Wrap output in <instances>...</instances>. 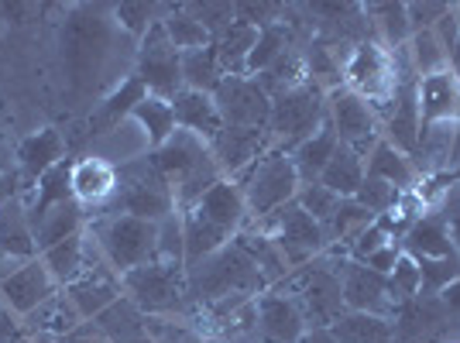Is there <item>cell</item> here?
Masks as SVG:
<instances>
[{
    "mask_svg": "<svg viewBox=\"0 0 460 343\" xmlns=\"http://www.w3.org/2000/svg\"><path fill=\"white\" fill-rule=\"evenodd\" d=\"M337 134H333V128H330V120H326L320 131L313 134L309 141H303L299 148H292V165H296V172H299V182L303 186H309V182H320V175H323L326 162L333 158V152H337Z\"/></svg>",
    "mask_w": 460,
    "mask_h": 343,
    "instance_id": "obj_34",
    "label": "cell"
},
{
    "mask_svg": "<svg viewBox=\"0 0 460 343\" xmlns=\"http://www.w3.org/2000/svg\"><path fill=\"white\" fill-rule=\"evenodd\" d=\"M137 120V128L145 131V137H148V145L155 148H162L169 137H172L179 128H175V110H172V100H162V96H145L141 103L135 107V114H131Z\"/></svg>",
    "mask_w": 460,
    "mask_h": 343,
    "instance_id": "obj_40",
    "label": "cell"
},
{
    "mask_svg": "<svg viewBox=\"0 0 460 343\" xmlns=\"http://www.w3.org/2000/svg\"><path fill=\"white\" fill-rule=\"evenodd\" d=\"M213 103L230 128H269L271 96L254 76H224Z\"/></svg>",
    "mask_w": 460,
    "mask_h": 343,
    "instance_id": "obj_13",
    "label": "cell"
},
{
    "mask_svg": "<svg viewBox=\"0 0 460 343\" xmlns=\"http://www.w3.org/2000/svg\"><path fill=\"white\" fill-rule=\"evenodd\" d=\"M388 286L395 292V299L399 305L409 303V299H416L422 292V282H420V261L416 258H409V254H399V261L395 268L388 271Z\"/></svg>",
    "mask_w": 460,
    "mask_h": 343,
    "instance_id": "obj_48",
    "label": "cell"
},
{
    "mask_svg": "<svg viewBox=\"0 0 460 343\" xmlns=\"http://www.w3.org/2000/svg\"><path fill=\"white\" fill-rule=\"evenodd\" d=\"M271 148H275V141H271L269 128H230V124H224L220 134L210 141L213 162H217L224 179H241Z\"/></svg>",
    "mask_w": 460,
    "mask_h": 343,
    "instance_id": "obj_16",
    "label": "cell"
},
{
    "mask_svg": "<svg viewBox=\"0 0 460 343\" xmlns=\"http://www.w3.org/2000/svg\"><path fill=\"white\" fill-rule=\"evenodd\" d=\"M186 282H190V299L196 312L227 303V299H258L269 292L258 265L237 241L224 244L199 265L186 268Z\"/></svg>",
    "mask_w": 460,
    "mask_h": 343,
    "instance_id": "obj_2",
    "label": "cell"
},
{
    "mask_svg": "<svg viewBox=\"0 0 460 343\" xmlns=\"http://www.w3.org/2000/svg\"><path fill=\"white\" fill-rule=\"evenodd\" d=\"M234 182L244 192L251 220H265L271 213H279L282 207H288V203L299 196V189H303L299 172L292 165V154L282 152V148L265 152L241 179H234Z\"/></svg>",
    "mask_w": 460,
    "mask_h": 343,
    "instance_id": "obj_7",
    "label": "cell"
},
{
    "mask_svg": "<svg viewBox=\"0 0 460 343\" xmlns=\"http://www.w3.org/2000/svg\"><path fill=\"white\" fill-rule=\"evenodd\" d=\"M365 172L367 179H382L388 186H395L399 192H409L420 186V172L412 165V158L402 154L395 145L388 141H378L365 158Z\"/></svg>",
    "mask_w": 460,
    "mask_h": 343,
    "instance_id": "obj_28",
    "label": "cell"
},
{
    "mask_svg": "<svg viewBox=\"0 0 460 343\" xmlns=\"http://www.w3.org/2000/svg\"><path fill=\"white\" fill-rule=\"evenodd\" d=\"M367 28H371V39L382 41L385 48H405L412 39V28H409V11L405 4L395 0H382V4H365Z\"/></svg>",
    "mask_w": 460,
    "mask_h": 343,
    "instance_id": "obj_31",
    "label": "cell"
},
{
    "mask_svg": "<svg viewBox=\"0 0 460 343\" xmlns=\"http://www.w3.org/2000/svg\"><path fill=\"white\" fill-rule=\"evenodd\" d=\"M258 41V28H251L244 21H234L220 39H213L217 58L224 66V76H248V56Z\"/></svg>",
    "mask_w": 460,
    "mask_h": 343,
    "instance_id": "obj_37",
    "label": "cell"
},
{
    "mask_svg": "<svg viewBox=\"0 0 460 343\" xmlns=\"http://www.w3.org/2000/svg\"><path fill=\"white\" fill-rule=\"evenodd\" d=\"M454 131L457 124H422L412 165L420 172V179L429 175H450V148H454Z\"/></svg>",
    "mask_w": 460,
    "mask_h": 343,
    "instance_id": "obj_26",
    "label": "cell"
},
{
    "mask_svg": "<svg viewBox=\"0 0 460 343\" xmlns=\"http://www.w3.org/2000/svg\"><path fill=\"white\" fill-rule=\"evenodd\" d=\"M422 124H457L460 120V86L450 73H437L416 83Z\"/></svg>",
    "mask_w": 460,
    "mask_h": 343,
    "instance_id": "obj_23",
    "label": "cell"
},
{
    "mask_svg": "<svg viewBox=\"0 0 460 343\" xmlns=\"http://www.w3.org/2000/svg\"><path fill=\"white\" fill-rule=\"evenodd\" d=\"M56 292L58 286L49 275V268L41 265V258H31V261H21L14 271H7L0 278V309L21 323L28 312H35Z\"/></svg>",
    "mask_w": 460,
    "mask_h": 343,
    "instance_id": "obj_14",
    "label": "cell"
},
{
    "mask_svg": "<svg viewBox=\"0 0 460 343\" xmlns=\"http://www.w3.org/2000/svg\"><path fill=\"white\" fill-rule=\"evenodd\" d=\"M79 323H83L79 309L73 305V299L66 295V288H58L56 295H49L35 312H28V316L21 320V333L31 337V340H62V337Z\"/></svg>",
    "mask_w": 460,
    "mask_h": 343,
    "instance_id": "obj_21",
    "label": "cell"
},
{
    "mask_svg": "<svg viewBox=\"0 0 460 343\" xmlns=\"http://www.w3.org/2000/svg\"><path fill=\"white\" fill-rule=\"evenodd\" d=\"M224 83V66L217 58V48H196V52H182V86L196 90V93H217V86Z\"/></svg>",
    "mask_w": 460,
    "mask_h": 343,
    "instance_id": "obj_42",
    "label": "cell"
},
{
    "mask_svg": "<svg viewBox=\"0 0 460 343\" xmlns=\"http://www.w3.org/2000/svg\"><path fill=\"white\" fill-rule=\"evenodd\" d=\"M460 278V258L457 254H447V258H426L420 261V282L422 292L420 295H440L450 282Z\"/></svg>",
    "mask_w": 460,
    "mask_h": 343,
    "instance_id": "obj_45",
    "label": "cell"
},
{
    "mask_svg": "<svg viewBox=\"0 0 460 343\" xmlns=\"http://www.w3.org/2000/svg\"><path fill=\"white\" fill-rule=\"evenodd\" d=\"M14 162H18V179L24 182V189H31L45 172L56 169L58 162H66V137L56 128H39L28 137H21Z\"/></svg>",
    "mask_w": 460,
    "mask_h": 343,
    "instance_id": "obj_19",
    "label": "cell"
},
{
    "mask_svg": "<svg viewBox=\"0 0 460 343\" xmlns=\"http://www.w3.org/2000/svg\"><path fill=\"white\" fill-rule=\"evenodd\" d=\"M299 343H337V337L330 333V326H309Z\"/></svg>",
    "mask_w": 460,
    "mask_h": 343,
    "instance_id": "obj_58",
    "label": "cell"
},
{
    "mask_svg": "<svg viewBox=\"0 0 460 343\" xmlns=\"http://www.w3.org/2000/svg\"><path fill=\"white\" fill-rule=\"evenodd\" d=\"M120 41H135L128 39L120 28L114 24L111 7H90V4H79L66 11L62 21V31H58V58H62V73L69 83V93L79 100H90L96 103L111 93L114 86H120L131 73H124V66L135 69V62H124V56L135 58V52H124Z\"/></svg>",
    "mask_w": 460,
    "mask_h": 343,
    "instance_id": "obj_1",
    "label": "cell"
},
{
    "mask_svg": "<svg viewBox=\"0 0 460 343\" xmlns=\"http://www.w3.org/2000/svg\"><path fill=\"white\" fill-rule=\"evenodd\" d=\"M93 323L111 337V343H131V340L148 337V316H145L128 295H120L114 305H107Z\"/></svg>",
    "mask_w": 460,
    "mask_h": 343,
    "instance_id": "obj_35",
    "label": "cell"
},
{
    "mask_svg": "<svg viewBox=\"0 0 460 343\" xmlns=\"http://www.w3.org/2000/svg\"><path fill=\"white\" fill-rule=\"evenodd\" d=\"M148 158H152V165L158 169V175L169 182V189L175 196V210L179 213H190L224 179L220 169H217V162H213L210 145L186 131H175Z\"/></svg>",
    "mask_w": 460,
    "mask_h": 343,
    "instance_id": "obj_3",
    "label": "cell"
},
{
    "mask_svg": "<svg viewBox=\"0 0 460 343\" xmlns=\"http://www.w3.org/2000/svg\"><path fill=\"white\" fill-rule=\"evenodd\" d=\"M172 110H175V128L192 134V137H199V141H207V145H210L213 137L220 134V128H224V117H220L210 93L182 90V93L172 100Z\"/></svg>",
    "mask_w": 460,
    "mask_h": 343,
    "instance_id": "obj_25",
    "label": "cell"
},
{
    "mask_svg": "<svg viewBox=\"0 0 460 343\" xmlns=\"http://www.w3.org/2000/svg\"><path fill=\"white\" fill-rule=\"evenodd\" d=\"M326 120L337 134V141L367 158V152L382 141V128H378V114L367 103L365 96L350 93L347 86H337L326 93Z\"/></svg>",
    "mask_w": 460,
    "mask_h": 343,
    "instance_id": "obj_11",
    "label": "cell"
},
{
    "mask_svg": "<svg viewBox=\"0 0 460 343\" xmlns=\"http://www.w3.org/2000/svg\"><path fill=\"white\" fill-rule=\"evenodd\" d=\"M190 11L192 18L210 31V39H220L230 24L237 21V4H190Z\"/></svg>",
    "mask_w": 460,
    "mask_h": 343,
    "instance_id": "obj_50",
    "label": "cell"
},
{
    "mask_svg": "<svg viewBox=\"0 0 460 343\" xmlns=\"http://www.w3.org/2000/svg\"><path fill=\"white\" fill-rule=\"evenodd\" d=\"M96 248L107 258V265L124 278L128 271L158 261V224L137 220L128 213H100L86 220Z\"/></svg>",
    "mask_w": 460,
    "mask_h": 343,
    "instance_id": "obj_5",
    "label": "cell"
},
{
    "mask_svg": "<svg viewBox=\"0 0 460 343\" xmlns=\"http://www.w3.org/2000/svg\"><path fill=\"white\" fill-rule=\"evenodd\" d=\"M326 124V90L316 83H299L286 93L271 96V117H269V134L275 148L292 152L303 141Z\"/></svg>",
    "mask_w": 460,
    "mask_h": 343,
    "instance_id": "obj_8",
    "label": "cell"
},
{
    "mask_svg": "<svg viewBox=\"0 0 460 343\" xmlns=\"http://www.w3.org/2000/svg\"><path fill=\"white\" fill-rule=\"evenodd\" d=\"M69 186H73V199L86 213L103 210L114 203L117 189H120V175L111 162L96 158V154H83L73 162V175H69Z\"/></svg>",
    "mask_w": 460,
    "mask_h": 343,
    "instance_id": "obj_17",
    "label": "cell"
},
{
    "mask_svg": "<svg viewBox=\"0 0 460 343\" xmlns=\"http://www.w3.org/2000/svg\"><path fill=\"white\" fill-rule=\"evenodd\" d=\"M402 254L409 258H416V261H426V258H447V254H454L450 248V233H447V224H443L440 210H426L409 227V233L402 237Z\"/></svg>",
    "mask_w": 460,
    "mask_h": 343,
    "instance_id": "obj_29",
    "label": "cell"
},
{
    "mask_svg": "<svg viewBox=\"0 0 460 343\" xmlns=\"http://www.w3.org/2000/svg\"><path fill=\"white\" fill-rule=\"evenodd\" d=\"M135 76L145 83V90L162 100H175L182 93V52L175 48L162 21L148 28V35L137 41L135 56Z\"/></svg>",
    "mask_w": 460,
    "mask_h": 343,
    "instance_id": "obj_10",
    "label": "cell"
},
{
    "mask_svg": "<svg viewBox=\"0 0 460 343\" xmlns=\"http://www.w3.org/2000/svg\"><path fill=\"white\" fill-rule=\"evenodd\" d=\"M399 254H402V248L392 241V244H385V248H378L375 254H367L361 265H367L371 271H378V275H388L392 268H395V261H399Z\"/></svg>",
    "mask_w": 460,
    "mask_h": 343,
    "instance_id": "obj_55",
    "label": "cell"
},
{
    "mask_svg": "<svg viewBox=\"0 0 460 343\" xmlns=\"http://www.w3.org/2000/svg\"><path fill=\"white\" fill-rule=\"evenodd\" d=\"M237 21H244L251 28H269L286 21V4H237Z\"/></svg>",
    "mask_w": 460,
    "mask_h": 343,
    "instance_id": "obj_52",
    "label": "cell"
},
{
    "mask_svg": "<svg viewBox=\"0 0 460 343\" xmlns=\"http://www.w3.org/2000/svg\"><path fill=\"white\" fill-rule=\"evenodd\" d=\"M296 203H299V207H303V210H306L316 224L330 227L333 213H337V207H341V196H333V192L326 189V186H320V182H309V186H303V189H299Z\"/></svg>",
    "mask_w": 460,
    "mask_h": 343,
    "instance_id": "obj_46",
    "label": "cell"
},
{
    "mask_svg": "<svg viewBox=\"0 0 460 343\" xmlns=\"http://www.w3.org/2000/svg\"><path fill=\"white\" fill-rule=\"evenodd\" d=\"M296 45H299V39H296V31H292L288 21H279V24L261 28V31H258V41H254V48H251V56H248V76H261L265 69H271V66L286 56L288 48H296Z\"/></svg>",
    "mask_w": 460,
    "mask_h": 343,
    "instance_id": "obj_39",
    "label": "cell"
},
{
    "mask_svg": "<svg viewBox=\"0 0 460 343\" xmlns=\"http://www.w3.org/2000/svg\"><path fill=\"white\" fill-rule=\"evenodd\" d=\"M405 11H409V28L416 35V31H433L437 21L450 11V4L447 0H412V4H405Z\"/></svg>",
    "mask_w": 460,
    "mask_h": 343,
    "instance_id": "obj_51",
    "label": "cell"
},
{
    "mask_svg": "<svg viewBox=\"0 0 460 343\" xmlns=\"http://www.w3.org/2000/svg\"><path fill=\"white\" fill-rule=\"evenodd\" d=\"M437 210H440L443 224H447V233H450V248H454V254L460 258V186H454V189L443 196V203Z\"/></svg>",
    "mask_w": 460,
    "mask_h": 343,
    "instance_id": "obj_53",
    "label": "cell"
},
{
    "mask_svg": "<svg viewBox=\"0 0 460 343\" xmlns=\"http://www.w3.org/2000/svg\"><path fill=\"white\" fill-rule=\"evenodd\" d=\"M124 295L148 316V320H192L196 309L190 299V282H186V265H169V261H152L120 278Z\"/></svg>",
    "mask_w": 460,
    "mask_h": 343,
    "instance_id": "obj_4",
    "label": "cell"
},
{
    "mask_svg": "<svg viewBox=\"0 0 460 343\" xmlns=\"http://www.w3.org/2000/svg\"><path fill=\"white\" fill-rule=\"evenodd\" d=\"M35 244H39V254L45 248H52L58 241H66V237H73V233H83L86 230V210L79 207L76 199H69V203H58L52 210L39 216L35 224Z\"/></svg>",
    "mask_w": 460,
    "mask_h": 343,
    "instance_id": "obj_32",
    "label": "cell"
},
{
    "mask_svg": "<svg viewBox=\"0 0 460 343\" xmlns=\"http://www.w3.org/2000/svg\"><path fill=\"white\" fill-rule=\"evenodd\" d=\"M341 258L330 248L326 254L313 258L309 265L292 268L279 292L292 295L309 326H330L344 312V292H341Z\"/></svg>",
    "mask_w": 460,
    "mask_h": 343,
    "instance_id": "obj_6",
    "label": "cell"
},
{
    "mask_svg": "<svg viewBox=\"0 0 460 343\" xmlns=\"http://www.w3.org/2000/svg\"><path fill=\"white\" fill-rule=\"evenodd\" d=\"M365 158L358 152H350V148H344V145H337V152H333V158L326 162L323 175H320V186H326L341 199H354L358 189H361V182H365Z\"/></svg>",
    "mask_w": 460,
    "mask_h": 343,
    "instance_id": "obj_33",
    "label": "cell"
},
{
    "mask_svg": "<svg viewBox=\"0 0 460 343\" xmlns=\"http://www.w3.org/2000/svg\"><path fill=\"white\" fill-rule=\"evenodd\" d=\"M405 52H409V62H412V73L420 79L447 73V48H443L433 31H416L405 45Z\"/></svg>",
    "mask_w": 460,
    "mask_h": 343,
    "instance_id": "obj_44",
    "label": "cell"
},
{
    "mask_svg": "<svg viewBox=\"0 0 460 343\" xmlns=\"http://www.w3.org/2000/svg\"><path fill=\"white\" fill-rule=\"evenodd\" d=\"M437 299L443 303V309H447V316H450V320H454V316H460V278L443 288Z\"/></svg>",
    "mask_w": 460,
    "mask_h": 343,
    "instance_id": "obj_57",
    "label": "cell"
},
{
    "mask_svg": "<svg viewBox=\"0 0 460 343\" xmlns=\"http://www.w3.org/2000/svg\"><path fill=\"white\" fill-rule=\"evenodd\" d=\"M447 73L457 79V86H460V41L454 45V52H450V58H447Z\"/></svg>",
    "mask_w": 460,
    "mask_h": 343,
    "instance_id": "obj_59",
    "label": "cell"
},
{
    "mask_svg": "<svg viewBox=\"0 0 460 343\" xmlns=\"http://www.w3.org/2000/svg\"><path fill=\"white\" fill-rule=\"evenodd\" d=\"M131 343H155L152 337H141V340H131Z\"/></svg>",
    "mask_w": 460,
    "mask_h": 343,
    "instance_id": "obj_60",
    "label": "cell"
},
{
    "mask_svg": "<svg viewBox=\"0 0 460 343\" xmlns=\"http://www.w3.org/2000/svg\"><path fill=\"white\" fill-rule=\"evenodd\" d=\"M148 96V90H145V83L131 73V76L124 79L120 86H114L111 93L103 96L100 103L93 107V114H90V120H86V128H90V141L93 137H100V134L114 131L120 120H128V117L135 114V107Z\"/></svg>",
    "mask_w": 460,
    "mask_h": 343,
    "instance_id": "obj_24",
    "label": "cell"
},
{
    "mask_svg": "<svg viewBox=\"0 0 460 343\" xmlns=\"http://www.w3.org/2000/svg\"><path fill=\"white\" fill-rule=\"evenodd\" d=\"M165 11H169V4H145V0H137V4H117V7H111L114 24L124 31V35H128V39H135V41L145 39V35H148V28L165 18Z\"/></svg>",
    "mask_w": 460,
    "mask_h": 343,
    "instance_id": "obj_43",
    "label": "cell"
},
{
    "mask_svg": "<svg viewBox=\"0 0 460 343\" xmlns=\"http://www.w3.org/2000/svg\"><path fill=\"white\" fill-rule=\"evenodd\" d=\"M399 196H402V192L395 189V186H388V182H382V179H367L365 175V182H361V189H358L354 199L378 220V216H385V213L399 203Z\"/></svg>",
    "mask_w": 460,
    "mask_h": 343,
    "instance_id": "obj_49",
    "label": "cell"
},
{
    "mask_svg": "<svg viewBox=\"0 0 460 343\" xmlns=\"http://www.w3.org/2000/svg\"><path fill=\"white\" fill-rule=\"evenodd\" d=\"M39 258V244H35V230L28 220V210L21 203V196L0 203V261H31Z\"/></svg>",
    "mask_w": 460,
    "mask_h": 343,
    "instance_id": "obj_22",
    "label": "cell"
},
{
    "mask_svg": "<svg viewBox=\"0 0 460 343\" xmlns=\"http://www.w3.org/2000/svg\"><path fill=\"white\" fill-rule=\"evenodd\" d=\"M330 333L337 337V343H395L392 320L367 316V312H350V309H344L330 323Z\"/></svg>",
    "mask_w": 460,
    "mask_h": 343,
    "instance_id": "obj_36",
    "label": "cell"
},
{
    "mask_svg": "<svg viewBox=\"0 0 460 343\" xmlns=\"http://www.w3.org/2000/svg\"><path fill=\"white\" fill-rule=\"evenodd\" d=\"M86 254H90V237H86V230H83V233H73V237L58 241L52 248H45L39 258H41V265L49 268V275L56 278V286L69 288L79 275H83Z\"/></svg>",
    "mask_w": 460,
    "mask_h": 343,
    "instance_id": "obj_30",
    "label": "cell"
},
{
    "mask_svg": "<svg viewBox=\"0 0 460 343\" xmlns=\"http://www.w3.org/2000/svg\"><path fill=\"white\" fill-rule=\"evenodd\" d=\"M341 292H344V309L350 312H367L382 320H392L399 312V299L388 286V275H378L361 261L341 258Z\"/></svg>",
    "mask_w": 460,
    "mask_h": 343,
    "instance_id": "obj_12",
    "label": "cell"
},
{
    "mask_svg": "<svg viewBox=\"0 0 460 343\" xmlns=\"http://www.w3.org/2000/svg\"><path fill=\"white\" fill-rule=\"evenodd\" d=\"M447 309L437 295H416L409 303L399 305V312L392 316L395 343H433L447 333Z\"/></svg>",
    "mask_w": 460,
    "mask_h": 343,
    "instance_id": "obj_18",
    "label": "cell"
},
{
    "mask_svg": "<svg viewBox=\"0 0 460 343\" xmlns=\"http://www.w3.org/2000/svg\"><path fill=\"white\" fill-rule=\"evenodd\" d=\"M158 261L186 265V237H182V213H172L158 224Z\"/></svg>",
    "mask_w": 460,
    "mask_h": 343,
    "instance_id": "obj_47",
    "label": "cell"
},
{
    "mask_svg": "<svg viewBox=\"0 0 460 343\" xmlns=\"http://www.w3.org/2000/svg\"><path fill=\"white\" fill-rule=\"evenodd\" d=\"M162 28H165V35H169V41H172L179 52H196V48L213 45L210 31L192 18L190 4H169L165 18H162Z\"/></svg>",
    "mask_w": 460,
    "mask_h": 343,
    "instance_id": "obj_41",
    "label": "cell"
},
{
    "mask_svg": "<svg viewBox=\"0 0 460 343\" xmlns=\"http://www.w3.org/2000/svg\"><path fill=\"white\" fill-rule=\"evenodd\" d=\"M182 237H186V268L199 265L203 258H210V254H217L224 244L234 241L227 230L213 227L210 220L199 216L196 210L182 213Z\"/></svg>",
    "mask_w": 460,
    "mask_h": 343,
    "instance_id": "obj_38",
    "label": "cell"
},
{
    "mask_svg": "<svg viewBox=\"0 0 460 343\" xmlns=\"http://www.w3.org/2000/svg\"><path fill=\"white\" fill-rule=\"evenodd\" d=\"M192 210L199 213V216H207L213 227L227 230L230 237H237V233L244 230V224L251 220L244 192H241V186H237L234 179H220Z\"/></svg>",
    "mask_w": 460,
    "mask_h": 343,
    "instance_id": "obj_20",
    "label": "cell"
},
{
    "mask_svg": "<svg viewBox=\"0 0 460 343\" xmlns=\"http://www.w3.org/2000/svg\"><path fill=\"white\" fill-rule=\"evenodd\" d=\"M306 330V316L292 295L269 288L254 299V343H299Z\"/></svg>",
    "mask_w": 460,
    "mask_h": 343,
    "instance_id": "obj_15",
    "label": "cell"
},
{
    "mask_svg": "<svg viewBox=\"0 0 460 343\" xmlns=\"http://www.w3.org/2000/svg\"><path fill=\"white\" fill-rule=\"evenodd\" d=\"M248 224L254 230H261V233H269L271 241L282 248L288 268H303V265H309L313 258H320V254L330 251L326 227L316 224L296 199H292L288 207H282L279 213L265 216V220H248Z\"/></svg>",
    "mask_w": 460,
    "mask_h": 343,
    "instance_id": "obj_9",
    "label": "cell"
},
{
    "mask_svg": "<svg viewBox=\"0 0 460 343\" xmlns=\"http://www.w3.org/2000/svg\"><path fill=\"white\" fill-rule=\"evenodd\" d=\"M62 343H111V337H107L93 320H83V323L73 326V330L62 337Z\"/></svg>",
    "mask_w": 460,
    "mask_h": 343,
    "instance_id": "obj_56",
    "label": "cell"
},
{
    "mask_svg": "<svg viewBox=\"0 0 460 343\" xmlns=\"http://www.w3.org/2000/svg\"><path fill=\"white\" fill-rule=\"evenodd\" d=\"M443 343H460V340H443Z\"/></svg>",
    "mask_w": 460,
    "mask_h": 343,
    "instance_id": "obj_61",
    "label": "cell"
},
{
    "mask_svg": "<svg viewBox=\"0 0 460 343\" xmlns=\"http://www.w3.org/2000/svg\"><path fill=\"white\" fill-rule=\"evenodd\" d=\"M433 35L440 39V45L447 48V58H450V52H454V45L460 41V7H457V4H450V11H447V14H443L440 21H437Z\"/></svg>",
    "mask_w": 460,
    "mask_h": 343,
    "instance_id": "obj_54",
    "label": "cell"
},
{
    "mask_svg": "<svg viewBox=\"0 0 460 343\" xmlns=\"http://www.w3.org/2000/svg\"><path fill=\"white\" fill-rule=\"evenodd\" d=\"M69 175H73V162L66 158V162H58L56 169L45 172V175H41L31 189L21 192V203H24V210H28V220H31V224H35L39 216H45L52 207H58V203H69V199H73Z\"/></svg>",
    "mask_w": 460,
    "mask_h": 343,
    "instance_id": "obj_27",
    "label": "cell"
}]
</instances>
